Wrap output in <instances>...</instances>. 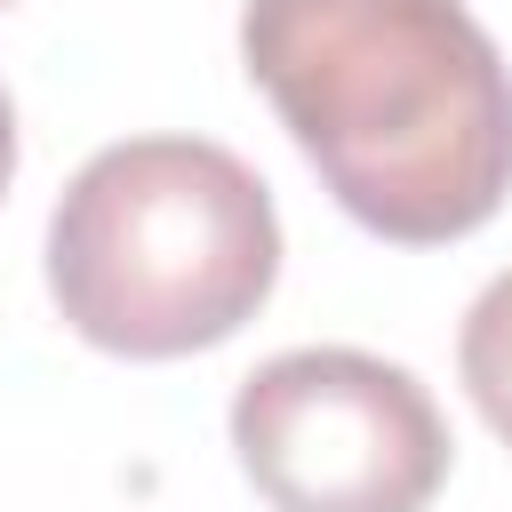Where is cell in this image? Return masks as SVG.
<instances>
[{
	"label": "cell",
	"mask_w": 512,
	"mask_h": 512,
	"mask_svg": "<svg viewBox=\"0 0 512 512\" xmlns=\"http://www.w3.org/2000/svg\"><path fill=\"white\" fill-rule=\"evenodd\" d=\"M240 64L376 240L440 248L504 208L512 64L464 0H248Z\"/></svg>",
	"instance_id": "1"
},
{
	"label": "cell",
	"mask_w": 512,
	"mask_h": 512,
	"mask_svg": "<svg viewBox=\"0 0 512 512\" xmlns=\"http://www.w3.org/2000/svg\"><path fill=\"white\" fill-rule=\"evenodd\" d=\"M272 280V192L208 136L104 144L48 216V296L72 336L120 360H184L240 336Z\"/></svg>",
	"instance_id": "2"
},
{
	"label": "cell",
	"mask_w": 512,
	"mask_h": 512,
	"mask_svg": "<svg viewBox=\"0 0 512 512\" xmlns=\"http://www.w3.org/2000/svg\"><path fill=\"white\" fill-rule=\"evenodd\" d=\"M232 448L272 512H424L456 456L432 392L352 344L272 352L232 392Z\"/></svg>",
	"instance_id": "3"
},
{
	"label": "cell",
	"mask_w": 512,
	"mask_h": 512,
	"mask_svg": "<svg viewBox=\"0 0 512 512\" xmlns=\"http://www.w3.org/2000/svg\"><path fill=\"white\" fill-rule=\"evenodd\" d=\"M456 376H464L472 408L488 416V432L512 448V272H496L472 296V312L456 328Z\"/></svg>",
	"instance_id": "4"
},
{
	"label": "cell",
	"mask_w": 512,
	"mask_h": 512,
	"mask_svg": "<svg viewBox=\"0 0 512 512\" xmlns=\"http://www.w3.org/2000/svg\"><path fill=\"white\" fill-rule=\"evenodd\" d=\"M8 176H16V104L0 88V192H8Z\"/></svg>",
	"instance_id": "5"
},
{
	"label": "cell",
	"mask_w": 512,
	"mask_h": 512,
	"mask_svg": "<svg viewBox=\"0 0 512 512\" xmlns=\"http://www.w3.org/2000/svg\"><path fill=\"white\" fill-rule=\"evenodd\" d=\"M0 8H8V0H0Z\"/></svg>",
	"instance_id": "6"
}]
</instances>
